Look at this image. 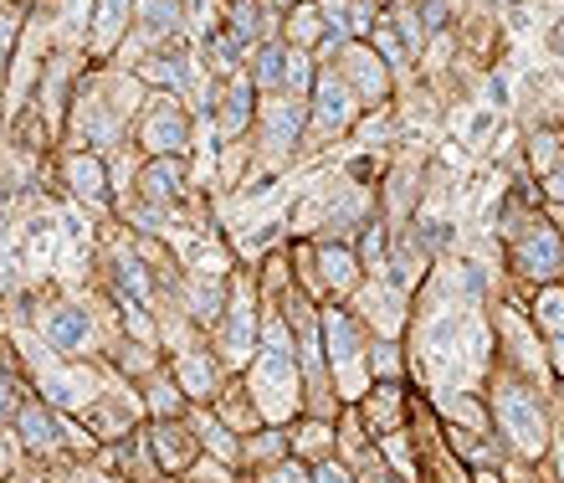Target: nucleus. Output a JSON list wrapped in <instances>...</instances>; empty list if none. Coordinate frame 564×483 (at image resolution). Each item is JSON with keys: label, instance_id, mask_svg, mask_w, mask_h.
Listing matches in <instances>:
<instances>
[{"label": "nucleus", "instance_id": "nucleus-1", "mask_svg": "<svg viewBox=\"0 0 564 483\" xmlns=\"http://www.w3.org/2000/svg\"><path fill=\"white\" fill-rule=\"evenodd\" d=\"M46 350L52 355H88L93 350V314L83 303H52L42 319H36Z\"/></svg>", "mask_w": 564, "mask_h": 483}, {"label": "nucleus", "instance_id": "nucleus-2", "mask_svg": "<svg viewBox=\"0 0 564 483\" xmlns=\"http://www.w3.org/2000/svg\"><path fill=\"white\" fill-rule=\"evenodd\" d=\"M11 422H15L11 438H15V448H21L26 458H46V453H57V448H62V417L46 407L42 396L21 401Z\"/></svg>", "mask_w": 564, "mask_h": 483}, {"label": "nucleus", "instance_id": "nucleus-3", "mask_svg": "<svg viewBox=\"0 0 564 483\" xmlns=\"http://www.w3.org/2000/svg\"><path fill=\"white\" fill-rule=\"evenodd\" d=\"M185 139H191L185 108H175L170 98H160V104L144 114V124H139V144H144L149 154H185Z\"/></svg>", "mask_w": 564, "mask_h": 483}, {"label": "nucleus", "instance_id": "nucleus-4", "mask_svg": "<svg viewBox=\"0 0 564 483\" xmlns=\"http://www.w3.org/2000/svg\"><path fill=\"white\" fill-rule=\"evenodd\" d=\"M62 181H67V191H73L83 206H108V191H113V181H108V165L98 150H73L67 160H62Z\"/></svg>", "mask_w": 564, "mask_h": 483}, {"label": "nucleus", "instance_id": "nucleus-5", "mask_svg": "<svg viewBox=\"0 0 564 483\" xmlns=\"http://www.w3.org/2000/svg\"><path fill=\"white\" fill-rule=\"evenodd\" d=\"M498 411H503L508 432L529 448V453H539L544 448V417H539V407L529 401V391H519V386H503L498 391Z\"/></svg>", "mask_w": 564, "mask_h": 483}, {"label": "nucleus", "instance_id": "nucleus-6", "mask_svg": "<svg viewBox=\"0 0 564 483\" xmlns=\"http://www.w3.org/2000/svg\"><path fill=\"white\" fill-rule=\"evenodd\" d=\"M129 11H134V0H98V11H93V21H88L93 57H108V52L123 42V31H129Z\"/></svg>", "mask_w": 564, "mask_h": 483}, {"label": "nucleus", "instance_id": "nucleus-7", "mask_svg": "<svg viewBox=\"0 0 564 483\" xmlns=\"http://www.w3.org/2000/svg\"><path fill=\"white\" fill-rule=\"evenodd\" d=\"M180 185H185V160H170V154H154L144 165V175H139V191H144L154 206H170V201L180 196Z\"/></svg>", "mask_w": 564, "mask_h": 483}, {"label": "nucleus", "instance_id": "nucleus-8", "mask_svg": "<svg viewBox=\"0 0 564 483\" xmlns=\"http://www.w3.org/2000/svg\"><path fill=\"white\" fill-rule=\"evenodd\" d=\"M175 380L185 396H210L216 391V365H210V355H200V350H185L175 361Z\"/></svg>", "mask_w": 564, "mask_h": 483}, {"label": "nucleus", "instance_id": "nucleus-9", "mask_svg": "<svg viewBox=\"0 0 564 483\" xmlns=\"http://www.w3.org/2000/svg\"><path fill=\"white\" fill-rule=\"evenodd\" d=\"M252 334H257V314H252V303H247V293L237 288L231 303H226V350H231V355H247Z\"/></svg>", "mask_w": 564, "mask_h": 483}, {"label": "nucleus", "instance_id": "nucleus-10", "mask_svg": "<svg viewBox=\"0 0 564 483\" xmlns=\"http://www.w3.org/2000/svg\"><path fill=\"white\" fill-rule=\"evenodd\" d=\"M216 108H221V129H226V135H241V129H247V119H252V83H247V77H237V83H231V93H226Z\"/></svg>", "mask_w": 564, "mask_h": 483}, {"label": "nucleus", "instance_id": "nucleus-11", "mask_svg": "<svg viewBox=\"0 0 564 483\" xmlns=\"http://www.w3.org/2000/svg\"><path fill=\"white\" fill-rule=\"evenodd\" d=\"M144 396H149V411H154V417H180V411H185V391H180V380L154 376L144 386Z\"/></svg>", "mask_w": 564, "mask_h": 483}, {"label": "nucleus", "instance_id": "nucleus-12", "mask_svg": "<svg viewBox=\"0 0 564 483\" xmlns=\"http://www.w3.org/2000/svg\"><path fill=\"white\" fill-rule=\"evenodd\" d=\"M191 314L200 319V324H216V319L226 314V288L221 283H195L191 288Z\"/></svg>", "mask_w": 564, "mask_h": 483}, {"label": "nucleus", "instance_id": "nucleus-13", "mask_svg": "<svg viewBox=\"0 0 564 483\" xmlns=\"http://www.w3.org/2000/svg\"><path fill=\"white\" fill-rule=\"evenodd\" d=\"M154 448H160V463H170V469H185V463H191V453H195L191 438H180V432L170 438V432H164V422L154 427Z\"/></svg>", "mask_w": 564, "mask_h": 483}, {"label": "nucleus", "instance_id": "nucleus-14", "mask_svg": "<svg viewBox=\"0 0 564 483\" xmlns=\"http://www.w3.org/2000/svg\"><path fill=\"white\" fill-rule=\"evenodd\" d=\"M15 42H21V11H15V6H0V73H6V62L15 57Z\"/></svg>", "mask_w": 564, "mask_h": 483}, {"label": "nucleus", "instance_id": "nucleus-15", "mask_svg": "<svg viewBox=\"0 0 564 483\" xmlns=\"http://www.w3.org/2000/svg\"><path fill=\"white\" fill-rule=\"evenodd\" d=\"M144 26H154V31H164V26H175L180 21V6L175 0H170V6H164V0H144Z\"/></svg>", "mask_w": 564, "mask_h": 483}, {"label": "nucleus", "instance_id": "nucleus-16", "mask_svg": "<svg viewBox=\"0 0 564 483\" xmlns=\"http://www.w3.org/2000/svg\"><path fill=\"white\" fill-rule=\"evenodd\" d=\"M15 407H21V380H15L11 371H0V422L15 417Z\"/></svg>", "mask_w": 564, "mask_h": 483}, {"label": "nucleus", "instance_id": "nucleus-17", "mask_svg": "<svg viewBox=\"0 0 564 483\" xmlns=\"http://www.w3.org/2000/svg\"><path fill=\"white\" fill-rule=\"evenodd\" d=\"M278 77H282V52H278V46H268V52L257 57V83H262V88H272Z\"/></svg>", "mask_w": 564, "mask_h": 483}, {"label": "nucleus", "instance_id": "nucleus-18", "mask_svg": "<svg viewBox=\"0 0 564 483\" xmlns=\"http://www.w3.org/2000/svg\"><path fill=\"white\" fill-rule=\"evenodd\" d=\"M247 453H252V458H272V453H282V432H268V438L247 442Z\"/></svg>", "mask_w": 564, "mask_h": 483}, {"label": "nucleus", "instance_id": "nucleus-19", "mask_svg": "<svg viewBox=\"0 0 564 483\" xmlns=\"http://www.w3.org/2000/svg\"><path fill=\"white\" fill-rule=\"evenodd\" d=\"M324 262H328V283H349V257H344V253H324Z\"/></svg>", "mask_w": 564, "mask_h": 483}, {"label": "nucleus", "instance_id": "nucleus-20", "mask_svg": "<svg viewBox=\"0 0 564 483\" xmlns=\"http://www.w3.org/2000/svg\"><path fill=\"white\" fill-rule=\"evenodd\" d=\"M15 453H21V448H15V438H11V442L0 438V473H11V469H15Z\"/></svg>", "mask_w": 564, "mask_h": 483}, {"label": "nucleus", "instance_id": "nucleus-21", "mask_svg": "<svg viewBox=\"0 0 564 483\" xmlns=\"http://www.w3.org/2000/svg\"><path fill=\"white\" fill-rule=\"evenodd\" d=\"M272 483H303V473H297V469H288V463H282V473H272Z\"/></svg>", "mask_w": 564, "mask_h": 483}, {"label": "nucleus", "instance_id": "nucleus-22", "mask_svg": "<svg viewBox=\"0 0 564 483\" xmlns=\"http://www.w3.org/2000/svg\"><path fill=\"white\" fill-rule=\"evenodd\" d=\"M318 483H344V473H334V463H328V469L318 473Z\"/></svg>", "mask_w": 564, "mask_h": 483}]
</instances>
